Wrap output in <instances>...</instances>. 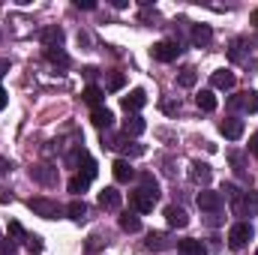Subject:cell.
<instances>
[{"mask_svg": "<svg viewBox=\"0 0 258 255\" xmlns=\"http://www.w3.org/2000/svg\"><path fill=\"white\" fill-rule=\"evenodd\" d=\"M6 102H9V96H6V90H3V87H0V111H3V108H6Z\"/></svg>", "mask_w": 258, "mask_h": 255, "instance_id": "cell-41", "label": "cell"}, {"mask_svg": "<svg viewBox=\"0 0 258 255\" xmlns=\"http://www.w3.org/2000/svg\"><path fill=\"white\" fill-rule=\"evenodd\" d=\"M129 204H132L138 213H150V210H153V204H156V198H153V195H147L144 189H135V192H129Z\"/></svg>", "mask_w": 258, "mask_h": 255, "instance_id": "cell-4", "label": "cell"}, {"mask_svg": "<svg viewBox=\"0 0 258 255\" xmlns=\"http://www.w3.org/2000/svg\"><path fill=\"white\" fill-rule=\"evenodd\" d=\"M27 207H30L36 216H42V219H57L60 213H66L63 207H60L57 201H51V198H30Z\"/></svg>", "mask_w": 258, "mask_h": 255, "instance_id": "cell-1", "label": "cell"}, {"mask_svg": "<svg viewBox=\"0 0 258 255\" xmlns=\"http://www.w3.org/2000/svg\"><path fill=\"white\" fill-rule=\"evenodd\" d=\"M177 81H180V87H195V81H198V75H195L192 66H186L180 75H177Z\"/></svg>", "mask_w": 258, "mask_h": 255, "instance_id": "cell-29", "label": "cell"}, {"mask_svg": "<svg viewBox=\"0 0 258 255\" xmlns=\"http://www.w3.org/2000/svg\"><path fill=\"white\" fill-rule=\"evenodd\" d=\"M30 177H33L36 183H42V186H51V183L57 180V168H51V165H36V168H30Z\"/></svg>", "mask_w": 258, "mask_h": 255, "instance_id": "cell-10", "label": "cell"}, {"mask_svg": "<svg viewBox=\"0 0 258 255\" xmlns=\"http://www.w3.org/2000/svg\"><path fill=\"white\" fill-rule=\"evenodd\" d=\"M144 105H147V93H144V90H132L129 96H123V111H126V114L141 111Z\"/></svg>", "mask_w": 258, "mask_h": 255, "instance_id": "cell-12", "label": "cell"}, {"mask_svg": "<svg viewBox=\"0 0 258 255\" xmlns=\"http://www.w3.org/2000/svg\"><path fill=\"white\" fill-rule=\"evenodd\" d=\"M45 57H48L54 66H60V69L69 66V54H66L63 48H45Z\"/></svg>", "mask_w": 258, "mask_h": 255, "instance_id": "cell-25", "label": "cell"}, {"mask_svg": "<svg viewBox=\"0 0 258 255\" xmlns=\"http://www.w3.org/2000/svg\"><path fill=\"white\" fill-rule=\"evenodd\" d=\"M222 192H225V195L234 201V207H237V201H240V189H237L234 183H225V186H222Z\"/></svg>", "mask_w": 258, "mask_h": 255, "instance_id": "cell-34", "label": "cell"}, {"mask_svg": "<svg viewBox=\"0 0 258 255\" xmlns=\"http://www.w3.org/2000/svg\"><path fill=\"white\" fill-rule=\"evenodd\" d=\"M189 177H192L198 186H207V183L213 180V168H210L207 162H192V165H189Z\"/></svg>", "mask_w": 258, "mask_h": 255, "instance_id": "cell-7", "label": "cell"}, {"mask_svg": "<svg viewBox=\"0 0 258 255\" xmlns=\"http://www.w3.org/2000/svg\"><path fill=\"white\" fill-rule=\"evenodd\" d=\"M192 42L198 48H207V45L213 42V30H210L207 24H195L192 27Z\"/></svg>", "mask_w": 258, "mask_h": 255, "instance_id": "cell-18", "label": "cell"}, {"mask_svg": "<svg viewBox=\"0 0 258 255\" xmlns=\"http://www.w3.org/2000/svg\"><path fill=\"white\" fill-rule=\"evenodd\" d=\"M228 159H231V165H234V171H237V174H243V156H240V153H231Z\"/></svg>", "mask_w": 258, "mask_h": 255, "instance_id": "cell-36", "label": "cell"}, {"mask_svg": "<svg viewBox=\"0 0 258 255\" xmlns=\"http://www.w3.org/2000/svg\"><path fill=\"white\" fill-rule=\"evenodd\" d=\"M252 24L258 27V9H252Z\"/></svg>", "mask_w": 258, "mask_h": 255, "instance_id": "cell-43", "label": "cell"}, {"mask_svg": "<svg viewBox=\"0 0 258 255\" xmlns=\"http://www.w3.org/2000/svg\"><path fill=\"white\" fill-rule=\"evenodd\" d=\"M15 252H18L15 240H0V255H15Z\"/></svg>", "mask_w": 258, "mask_h": 255, "instance_id": "cell-32", "label": "cell"}, {"mask_svg": "<svg viewBox=\"0 0 258 255\" xmlns=\"http://www.w3.org/2000/svg\"><path fill=\"white\" fill-rule=\"evenodd\" d=\"M81 99H84L87 105L99 108V105H102V90H99L96 84H87V87H84V93H81Z\"/></svg>", "mask_w": 258, "mask_h": 255, "instance_id": "cell-23", "label": "cell"}, {"mask_svg": "<svg viewBox=\"0 0 258 255\" xmlns=\"http://www.w3.org/2000/svg\"><path fill=\"white\" fill-rule=\"evenodd\" d=\"M240 108L255 114L258 111V90H249V93H240Z\"/></svg>", "mask_w": 258, "mask_h": 255, "instance_id": "cell-26", "label": "cell"}, {"mask_svg": "<svg viewBox=\"0 0 258 255\" xmlns=\"http://www.w3.org/2000/svg\"><path fill=\"white\" fill-rule=\"evenodd\" d=\"M195 102H198L201 111H216V96H213V90H201V93L195 96Z\"/></svg>", "mask_w": 258, "mask_h": 255, "instance_id": "cell-24", "label": "cell"}, {"mask_svg": "<svg viewBox=\"0 0 258 255\" xmlns=\"http://www.w3.org/2000/svg\"><path fill=\"white\" fill-rule=\"evenodd\" d=\"M165 219H168V225H171V228H186V225H189L186 210H183V207H177V204H168V207H165Z\"/></svg>", "mask_w": 258, "mask_h": 255, "instance_id": "cell-6", "label": "cell"}, {"mask_svg": "<svg viewBox=\"0 0 258 255\" xmlns=\"http://www.w3.org/2000/svg\"><path fill=\"white\" fill-rule=\"evenodd\" d=\"M138 183H141V189L147 192V195L159 198V183H156V177H153L150 171H141V174H138Z\"/></svg>", "mask_w": 258, "mask_h": 255, "instance_id": "cell-21", "label": "cell"}, {"mask_svg": "<svg viewBox=\"0 0 258 255\" xmlns=\"http://www.w3.org/2000/svg\"><path fill=\"white\" fill-rule=\"evenodd\" d=\"M6 72H9V60H0V78H3Z\"/></svg>", "mask_w": 258, "mask_h": 255, "instance_id": "cell-42", "label": "cell"}, {"mask_svg": "<svg viewBox=\"0 0 258 255\" xmlns=\"http://www.w3.org/2000/svg\"><path fill=\"white\" fill-rule=\"evenodd\" d=\"M120 201H123V195L114 189V186H105V189L99 192V207H102V210H117Z\"/></svg>", "mask_w": 258, "mask_h": 255, "instance_id": "cell-8", "label": "cell"}, {"mask_svg": "<svg viewBox=\"0 0 258 255\" xmlns=\"http://www.w3.org/2000/svg\"><path fill=\"white\" fill-rule=\"evenodd\" d=\"M87 186H90V177H87V174H75V177L69 180V192H75V195H81Z\"/></svg>", "mask_w": 258, "mask_h": 255, "instance_id": "cell-28", "label": "cell"}, {"mask_svg": "<svg viewBox=\"0 0 258 255\" xmlns=\"http://www.w3.org/2000/svg\"><path fill=\"white\" fill-rule=\"evenodd\" d=\"M162 111H165V114H177V111H180V102H174V99H165V102H162Z\"/></svg>", "mask_w": 258, "mask_h": 255, "instance_id": "cell-35", "label": "cell"}, {"mask_svg": "<svg viewBox=\"0 0 258 255\" xmlns=\"http://www.w3.org/2000/svg\"><path fill=\"white\" fill-rule=\"evenodd\" d=\"M120 228L129 231V234H135V231H141V219H138L135 213H123V216H120Z\"/></svg>", "mask_w": 258, "mask_h": 255, "instance_id": "cell-27", "label": "cell"}, {"mask_svg": "<svg viewBox=\"0 0 258 255\" xmlns=\"http://www.w3.org/2000/svg\"><path fill=\"white\" fill-rule=\"evenodd\" d=\"M9 168H12V165H9V162H6V159H3V156H0V177H3V174H6V171H9Z\"/></svg>", "mask_w": 258, "mask_h": 255, "instance_id": "cell-40", "label": "cell"}, {"mask_svg": "<svg viewBox=\"0 0 258 255\" xmlns=\"http://www.w3.org/2000/svg\"><path fill=\"white\" fill-rule=\"evenodd\" d=\"M111 174H114V180H117V183H129V180L135 177V168L129 165V159H114Z\"/></svg>", "mask_w": 258, "mask_h": 255, "instance_id": "cell-13", "label": "cell"}, {"mask_svg": "<svg viewBox=\"0 0 258 255\" xmlns=\"http://www.w3.org/2000/svg\"><path fill=\"white\" fill-rule=\"evenodd\" d=\"M219 132H222L228 141H237V138L243 135V120H237V117H228V120H222V123H219Z\"/></svg>", "mask_w": 258, "mask_h": 255, "instance_id": "cell-14", "label": "cell"}, {"mask_svg": "<svg viewBox=\"0 0 258 255\" xmlns=\"http://www.w3.org/2000/svg\"><path fill=\"white\" fill-rule=\"evenodd\" d=\"M123 84H126V75H120V72H114V75L108 78V87H111V90H123Z\"/></svg>", "mask_w": 258, "mask_h": 255, "instance_id": "cell-31", "label": "cell"}, {"mask_svg": "<svg viewBox=\"0 0 258 255\" xmlns=\"http://www.w3.org/2000/svg\"><path fill=\"white\" fill-rule=\"evenodd\" d=\"M249 240H252V222H237V225L228 231V246H231L234 252H240Z\"/></svg>", "mask_w": 258, "mask_h": 255, "instance_id": "cell-2", "label": "cell"}, {"mask_svg": "<svg viewBox=\"0 0 258 255\" xmlns=\"http://www.w3.org/2000/svg\"><path fill=\"white\" fill-rule=\"evenodd\" d=\"M177 252L180 255H207V246L195 237H186V240H177Z\"/></svg>", "mask_w": 258, "mask_h": 255, "instance_id": "cell-16", "label": "cell"}, {"mask_svg": "<svg viewBox=\"0 0 258 255\" xmlns=\"http://www.w3.org/2000/svg\"><path fill=\"white\" fill-rule=\"evenodd\" d=\"M144 129H147V123H144V117H138V114H129L126 120H123V135H126V138H138Z\"/></svg>", "mask_w": 258, "mask_h": 255, "instance_id": "cell-15", "label": "cell"}, {"mask_svg": "<svg viewBox=\"0 0 258 255\" xmlns=\"http://www.w3.org/2000/svg\"><path fill=\"white\" fill-rule=\"evenodd\" d=\"M198 207L207 210V213H216L222 207V195L219 192H210V189H201L198 192Z\"/></svg>", "mask_w": 258, "mask_h": 255, "instance_id": "cell-5", "label": "cell"}, {"mask_svg": "<svg viewBox=\"0 0 258 255\" xmlns=\"http://www.w3.org/2000/svg\"><path fill=\"white\" fill-rule=\"evenodd\" d=\"M210 84H213L216 90H231V87L237 84V78H234V72H228V69H216V72L210 75Z\"/></svg>", "mask_w": 258, "mask_h": 255, "instance_id": "cell-9", "label": "cell"}, {"mask_svg": "<svg viewBox=\"0 0 258 255\" xmlns=\"http://www.w3.org/2000/svg\"><path fill=\"white\" fill-rule=\"evenodd\" d=\"M177 54H180V42L162 39V42H156V45H153V57H156L159 63H171Z\"/></svg>", "mask_w": 258, "mask_h": 255, "instance_id": "cell-3", "label": "cell"}, {"mask_svg": "<svg viewBox=\"0 0 258 255\" xmlns=\"http://www.w3.org/2000/svg\"><path fill=\"white\" fill-rule=\"evenodd\" d=\"M237 213H243V216H258V192H246L243 195V201L234 207Z\"/></svg>", "mask_w": 258, "mask_h": 255, "instance_id": "cell-17", "label": "cell"}, {"mask_svg": "<svg viewBox=\"0 0 258 255\" xmlns=\"http://www.w3.org/2000/svg\"><path fill=\"white\" fill-rule=\"evenodd\" d=\"M9 237H15V243H18L21 237H27L24 228H21V222H9Z\"/></svg>", "mask_w": 258, "mask_h": 255, "instance_id": "cell-33", "label": "cell"}, {"mask_svg": "<svg viewBox=\"0 0 258 255\" xmlns=\"http://www.w3.org/2000/svg\"><path fill=\"white\" fill-rule=\"evenodd\" d=\"M75 6H78V9H96L93 0H75Z\"/></svg>", "mask_w": 258, "mask_h": 255, "instance_id": "cell-37", "label": "cell"}, {"mask_svg": "<svg viewBox=\"0 0 258 255\" xmlns=\"http://www.w3.org/2000/svg\"><path fill=\"white\" fill-rule=\"evenodd\" d=\"M255 255H258V252H255Z\"/></svg>", "mask_w": 258, "mask_h": 255, "instance_id": "cell-44", "label": "cell"}, {"mask_svg": "<svg viewBox=\"0 0 258 255\" xmlns=\"http://www.w3.org/2000/svg\"><path fill=\"white\" fill-rule=\"evenodd\" d=\"M6 201H12V192L6 189V186H0V204H6Z\"/></svg>", "mask_w": 258, "mask_h": 255, "instance_id": "cell-38", "label": "cell"}, {"mask_svg": "<svg viewBox=\"0 0 258 255\" xmlns=\"http://www.w3.org/2000/svg\"><path fill=\"white\" fill-rule=\"evenodd\" d=\"M249 150H252V156L258 159V132L252 135V138H249Z\"/></svg>", "mask_w": 258, "mask_h": 255, "instance_id": "cell-39", "label": "cell"}, {"mask_svg": "<svg viewBox=\"0 0 258 255\" xmlns=\"http://www.w3.org/2000/svg\"><path fill=\"white\" fill-rule=\"evenodd\" d=\"M24 243H27V249H30V252H42V246H45V240H42L39 234H27V237H24Z\"/></svg>", "mask_w": 258, "mask_h": 255, "instance_id": "cell-30", "label": "cell"}, {"mask_svg": "<svg viewBox=\"0 0 258 255\" xmlns=\"http://www.w3.org/2000/svg\"><path fill=\"white\" fill-rule=\"evenodd\" d=\"M66 216H69L72 222H81V219H87V204H84L81 198L69 201V204H66Z\"/></svg>", "mask_w": 258, "mask_h": 255, "instance_id": "cell-20", "label": "cell"}, {"mask_svg": "<svg viewBox=\"0 0 258 255\" xmlns=\"http://www.w3.org/2000/svg\"><path fill=\"white\" fill-rule=\"evenodd\" d=\"M90 120H93V126L99 129H108L111 123H114V114L105 108V105H99V108H93V114H90Z\"/></svg>", "mask_w": 258, "mask_h": 255, "instance_id": "cell-19", "label": "cell"}, {"mask_svg": "<svg viewBox=\"0 0 258 255\" xmlns=\"http://www.w3.org/2000/svg\"><path fill=\"white\" fill-rule=\"evenodd\" d=\"M144 246H147L150 252H165V249H171V240H168V234H165V231H150Z\"/></svg>", "mask_w": 258, "mask_h": 255, "instance_id": "cell-11", "label": "cell"}, {"mask_svg": "<svg viewBox=\"0 0 258 255\" xmlns=\"http://www.w3.org/2000/svg\"><path fill=\"white\" fill-rule=\"evenodd\" d=\"M42 42H45V48H60V42H63V30H60V27H48V30H42Z\"/></svg>", "mask_w": 258, "mask_h": 255, "instance_id": "cell-22", "label": "cell"}]
</instances>
